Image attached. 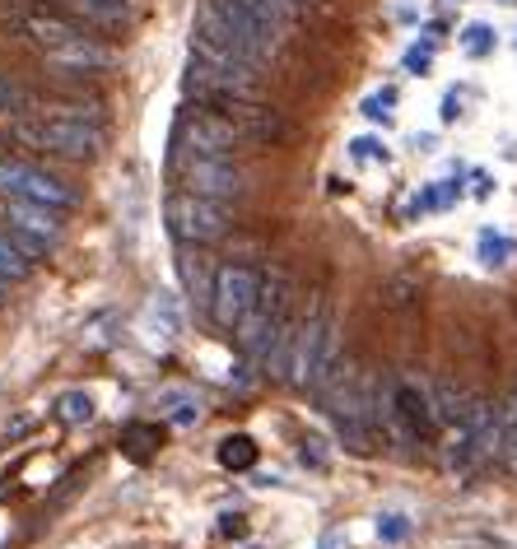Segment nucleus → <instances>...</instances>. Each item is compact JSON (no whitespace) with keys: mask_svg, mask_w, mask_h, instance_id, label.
Wrapping results in <instances>:
<instances>
[{"mask_svg":"<svg viewBox=\"0 0 517 549\" xmlns=\"http://www.w3.org/2000/svg\"><path fill=\"white\" fill-rule=\"evenodd\" d=\"M415 294H420V280H406V275H396V280L387 284V308H406Z\"/></svg>","mask_w":517,"mask_h":549,"instance_id":"nucleus-23","label":"nucleus"},{"mask_svg":"<svg viewBox=\"0 0 517 549\" xmlns=\"http://www.w3.org/2000/svg\"><path fill=\"white\" fill-rule=\"evenodd\" d=\"M224 536H243V517H224Z\"/></svg>","mask_w":517,"mask_h":549,"instance_id":"nucleus-30","label":"nucleus"},{"mask_svg":"<svg viewBox=\"0 0 517 549\" xmlns=\"http://www.w3.org/2000/svg\"><path fill=\"white\" fill-rule=\"evenodd\" d=\"M457 112H462V103H457V98H448V103H443V121H457Z\"/></svg>","mask_w":517,"mask_h":549,"instance_id":"nucleus-31","label":"nucleus"},{"mask_svg":"<svg viewBox=\"0 0 517 549\" xmlns=\"http://www.w3.org/2000/svg\"><path fill=\"white\" fill-rule=\"evenodd\" d=\"M354 159H387V145H378V140H354Z\"/></svg>","mask_w":517,"mask_h":549,"instance_id":"nucleus-27","label":"nucleus"},{"mask_svg":"<svg viewBox=\"0 0 517 549\" xmlns=\"http://www.w3.org/2000/svg\"><path fill=\"white\" fill-rule=\"evenodd\" d=\"M164 215H168V233H173L182 247H210V242L229 238V228H233V210H229V205L205 201V196L182 191V187L168 196Z\"/></svg>","mask_w":517,"mask_h":549,"instance_id":"nucleus-7","label":"nucleus"},{"mask_svg":"<svg viewBox=\"0 0 517 549\" xmlns=\"http://www.w3.org/2000/svg\"><path fill=\"white\" fill-rule=\"evenodd\" d=\"M499 447H504V405L485 396H471L462 419H452L443 429V461L457 480H471L490 461H499Z\"/></svg>","mask_w":517,"mask_h":549,"instance_id":"nucleus-1","label":"nucleus"},{"mask_svg":"<svg viewBox=\"0 0 517 549\" xmlns=\"http://www.w3.org/2000/svg\"><path fill=\"white\" fill-rule=\"evenodd\" d=\"M499 461H504L508 475H517V391L504 401V447H499Z\"/></svg>","mask_w":517,"mask_h":549,"instance_id":"nucleus-18","label":"nucleus"},{"mask_svg":"<svg viewBox=\"0 0 517 549\" xmlns=\"http://www.w3.org/2000/svg\"><path fill=\"white\" fill-rule=\"evenodd\" d=\"M66 5H70V14H80L84 24L103 28V33H122L136 19L131 0H66Z\"/></svg>","mask_w":517,"mask_h":549,"instance_id":"nucleus-14","label":"nucleus"},{"mask_svg":"<svg viewBox=\"0 0 517 549\" xmlns=\"http://www.w3.org/2000/svg\"><path fill=\"white\" fill-rule=\"evenodd\" d=\"M182 94H187V103L219 108V112H229V117L238 108L266 103V89H261L257 70H224V66H210V61H191L187 75H182Z\"/></svg>","mask_w":517,"mask_h":549,"instance_id":"nucleus-5","label":"nucleus"},{"mask_svg":"<svg viewBox=\"0 0 517 549\" xmlns=\"http://www.w3.org/2000/svg\"><path fill=\"white\" fill-rule=\"evenodd\" d=\"M322 549H345V531H327V536H322Z\"/></svg>","mask_w":517,"mask_h":549,"instance_id":"nucleus-29","label":"nucleus"},{"mask_svg":"<svg viewBox=\"0 0 517 549\" xmlns=\"http://www.w3.org/2000/svg\"><path fill=\"white\" fill-rule=\"evenodd\" d=\"M233 117L243 121V131L252 135V145H285L294 126L285 121V112H275L271 103H252V108H238Z\"/></svg>","mask_w":517,"mask_h":549,"instance_id":"nucleus-13","label":"nucleus"},{"mask_svg":"<svg viewBox=\"0 0 517 549\" xmlns=\"http://www.w3.org/2000/svg\"><path fill=\"white\" fill-rule=\"evenodd\" d=\"M257 461V442L247 438V433H233V438L219 442V466H229V470H247Z\"/></svg>","mask_w":517,"mask_h":549,"instance_id":"nucleus-16","label":"nucleus"},{"mask_svg":"<svg viewBox=\"0 0 517 549\" xmlns=\"http://www.w3.org/2000/svg\"><path fill=\"white\" fill-rule=\"evenodd\" d=\"M0 228L19 242L24 256H42L52 252L56 242L66 238V224H61V210L38 201H14V196H0Z\"/></svg>","mask_w":517,"mask_h":549,"instance_id":"nucleus-9","label":"nucleus"},{"mask_svg":"<svg viewBox=\"0 0 517 549\" xmlns=\"http://www.w3.org/2000/svg\"><path fill=\"white\" fill-rule=\"evenodd\" d=\"M122 442L136 456H145V452H154V447H159V429H154V424H131V429L122 433Z\"/></svg>","mask_w":517,"mask_h":549,"instance_id":"nucleus-21","label":"nucleus"},{"mask_svg":"<svg viewBox=\"0 0 517 549\" xmlns=\"http://www.w3.org/2000/svg\"><path fill=\"white\" fill-rule=\"evenodd\" d=\"M42 61H47V70H61V75H70V80H84V75H98V70L117 66V52H112L103 38L84 33V38H75V42H66V47L47 52Z\"/></svg>","mask_w":517,"mask_h":549,"instance_id":"nucleus-12","label":"nucleus"},{"mask_svg":"<svg viewBox=\"0 0 517 549\" xmlns=\"http://www.w3.org/2000/svg\"><path fill=\"white\" fill-rule=\"evenodd\" d=\"M257 5H261V10H266V14H271L275 24L285 28L289 38H294V33H299V24H303V19H308V10H303L299 0H257Z\"/></svg>","mask_w":517,"mask_h":549,"instance_id":"nucleus-17","label":"nucleus"},{"mask_svg":"<svg viewBox=\"0 0 517 549\" xmlns=\"http://www.w3.org/2000/svg\"><path fill=\"white\" fill-rule=\"evenodd\" d=\"M5 135L19 145L52 154V159H98L108 145L103 121H84V117H24V121H5Z\"/></svg>","mask_w":517,"mask_h":549,"instance_id":"nucleus-3","label":"nucleus"},{"mask_svg":"<svg viewBox=\"0 0 517 549\" xmlns=\"http://www.w3.org/2000/svg\"><path fill=\"white\" fill-rule=\"evenodd\" d=\"M406 531H410L406 517H382V522H378V536L382 540H406Z\"/></svg>","mask_w":517,"mask_h":549,"instance_id":"nucleus-25","label":"nucleus"},{"mask_svg":"<svg viewBox=\"0 0 517 549\" xmlns=\"http://www.w3.org/2000/svg\"><path fill=\"white\" fill-rule=\"evenodd\" d=\"M173 187L196 191V196L229 205V210L252 196L243 163L219 159V154H187V149H173Z\"/></svg>","mask_w":517,"mask_h":549,"instance_id":"nucleus-4","label":"nucleus"},{"mask_svg":"<svg viewBox=\"0 0 517 549\" xmlns=\"http://www.w3.org/2000/svg\"><path fill=\"white\" fill-rule=\"evenodd\" d=\"M56 415L66 419V424H89V419H94V401H89L84 391H66V396L56 401Z\"/></svg>","mask_w":517,"mask_h":549,"instance_id":"nucleus-19","label":"nucleus"},{"mask_svg":"<svg viewBox=\"0 0 517 549\" xmlns=\"http://www.w3.org/2000/svg\"><path fill=\"white\" fill-rule=\"evenodd\" d=\"M261 284H266V275L243 266V261H224L215 270V280H210V317H215L219 331H238L252 317V308H257V298H261Z\"/></svg>","mask_w":517,"mask_h":549,"instance_id":"nucleus-8","label":"nucleus"},{"mask_svg":"<svg viewBox=\"0 0 517 549\" xmlns=\"http://www.w3.org/2000/svg\"><path fill=\"white\" fill-rule=\"evenodd\" d=\"M406 66H410V70H420V75H424V70H429V52H420V47H415V52L406 56Z\"/></svg>","mask_w":517,"mask_h":549,"instance_id":"nucleus-28","label":"nucleus"},{"mask_svg":"<svg viewBox=\"0 0 517 549\" xmlns=\"http://www.w3.org/2000/svg\"><path fill=\"white\" fill-rule=\"evenodd\" d=\"M38 103H42V89H38V84L19 80V75H0V121L38 117Z\"/></svg>","mask_w":517,"mask_h":549,"instance_id":"nucleus-15","label":"nucleus"},{"mask_svg":"<svg viewBox=\"0 0 517 549\" xmlns=\"http://www.w3.org/2000/svg\"><path fill=\"white\" fill-rule=\"evenodd\" d=\"M336 303L331 294H317L303 312V322L294 326V340H289V363H285V377L294 387H322V377L331 373L336 363Z\"/></svg>","mask_w":517,"mask_h":549,"instance_id":"nucleus-2","label":"nucleus"},{"mask_svg":"<svg viewBox=\"0 0 517 549\" xmlns=\"http://www.w3.org/2000/svg\"><path fill=\"white\" fill-rule=\"evenodd\" d=\"M243 145H252V135L243 131V121L229 117V112H219V108L187 103L173 121V149H187V154H219V159H233Z\"/></svg>","mask_w":517,"mask_h":549,"instance_id":"nucleus-6","label":"nucleus"},{"mask_svg":"<svg viewBox=\"0 0 517 549\" xmlns=\"http://www.w3.org/2000/svg\"><path fill=\"white\" fill-rule=\"evenodd\" d=\"M462 47H466L471 56H490V52H494V28H490V24H471V28L462 33Z\"/></svg>","mask_w":517,"mask_h":549,"instance_id":"nucleus-22","label":"nucleus"},{"mask_svg":"<svg viewBox=\"0 0 517 549\" xmlns=\"http://www.w3.org/2000/svg\"><path fill=\"white\" fill-rule=\"evenodd\" d=\"M392 108H396V89H382V94H373V98L364 103V117L387 121V117H392Z\"/></svg>","mask_w":517,"mask_h":549,"instance_id":"nucleus-24","label":"nucleus"},{"mask_svg":"<svg viewBox=\"0 0 517 549\" xmlns=\"http://www.w3.org/2000/svg\"><path fill=\"white\" fill-rule=\"evenodd\" d=\"M33 5H42V0H33Z\"/></svg>","mask_w":517,"mask_h":549,"instance_id":"nucleus-32","label":"nucleus"},{"mask_svg":"<svg viewBox=\"0 0 517 549\" xmlns=\"http://www.w3.org/2000/svg\"><path fill=\"white\" fill-rule=\"evenodd\" d=\"M10 28L19 33V42H28V47H38L42 56L56 52V47H66V42L84 38L89 33V24H80L75 14H61V10H47V5H33V10L14 14Z\"/></svg>","mask_w":517,"mask_h":549,"instance_id":"nucleus-11","label":"nucleus"},{"mask_svg":"<svg viewBox=\"0 0 517 549\" xmlns=\"http://www.w3.org/2000/svg\"><path fill=\"white\" fill-rule=\"evenodd\" d=\"M0 196H14V201H38L52 205V210H75L80 205V191L61 182L56 173L38 168L28 159H0Z\"/></svg>","mask_w":517,"mask_h":549,"instance_id":"nucleus-10","label":"nucleus"},{"mask_svg":"<svg viewBox=\"0 0 517 549\" xmlns=\"http://www.w3.org/2000/svg\"><path fill=\"white\" fill-rule=\"evenodd\" d=\"M303 466H313V470L327 466V452H322V442L317 438H303Z\"/></svg>","mask_w":517,"mask_h":549,"instance_id":"nucleus-26","label":"nucleus"},{"mask_svg":"<svg viewBox=\"0 0 517 549\" xmlns=\"http://www.w3.org/2000/svg\"><path fill=\"white\" fill-rule=\"evenodd\" d=\"M513 252H517L513 238H504V233H480V261H485V266H504Z\"/></svg>","mask_w":517,"mask_h":549,"instance_id":"nucleus-20","label":"nucleus"}]
</instances>
